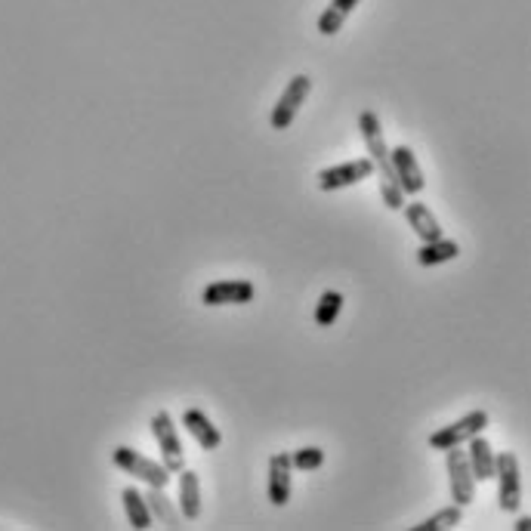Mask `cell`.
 Returning a JSON list of instances; mask_svg holds the SVG:
<instances>
[{"instance_id": "6da1fadb", "label": "cell", "mask_w": 531, "mask_h": 531, "mask_svg": "<svg viewBox=\"0 0 531 531\" xmlns=\"http://www.w3.org/2000/svg\"><path fill=\"white\" fill-rule=\"evenodd\" d=\"M112 464L118 467V470H124L127 476H133V479H139V482H146V485H152V488H167L170 485V470L161 464V460H152V457H146V454H139L136 448H130V445H118L115 451H112Z\"/></svg>"}, {"instance_id": "7a4b0ae2", "label": "cell", "mask_w": 531, "mask_h": 531, "mask_svg": "<svg viewBox=\"0 0 531 531\" xmlns=\"http://www.w3.org/2000/svg\"><path fill=\"white\" fill-rule=\"evenodd\" d=\"M494 479H498V507L504 513L522 510V467L513 451L494 454Z\"/></svg>"}, {"instance_id": "3957f363", "label": "cell", "mask_w": 531, "mask_h": 531, "mask_svg": "<svg viewBox=\"0 0 531 531\" xmlns=\"http://www.w3.org/2000/svg\"><path fill=\"white\" fill-rule=\"evenodd\" d=\"M149 427H152V436H155L158 451H161V464H164L170 473H180V470L186 467V448H183L180 430H176V423H173L170 411L152 414Z\"/></svg>"}, {"instance_id": "277c9868", "label": "cell", "mask_w": 531, "mask_h": 531, "mask_svg": "<svg viewBox=\"0 0 531 531\" xmlns=\"http://www.w3.org/2000/svg\"><path fill=\"white\" fill-rule=\"evenodd\" d=\"M309 93H312V78L309 75H294L291 84L285 87V93H281L278 102L272 105L269 127L272 130H288L294 124V118L300 115V109L306 105Z\"/></svg>"}, {"instance_id": "5b68a950", "label": "cell", "mask_w": 531, "mask_h": 531, "mask_svg": "<svg viewBox=\"0 0 531 531\" xmlns=\"http://www.w3.org/2000/svg\"><path fill=\"white\" fill-rule=\"evenodd\" d=\"M374 176V161L371 158H356V161H346L337 167H322L315 173V183L322 192H340L349 186H359L365 180Z\"/></svg>"}, {"instance_id": "8992f818", "label": "cell", "mask_w": 531, "mask_h": 531, "mask_svg": "<svg viewBox=\"0 0 531 531\" xmlns=\"http://www.w3.org/2000/svg\"><path fill=\"white\" fill-rule=\"evenodd\" d=\"M488 420H491L488 411H482V408H479V411H470V414H464L460 420L448 423V427H439V430L430 436V448H433V451H448V448L464 445L467 439L485 433Z\"/></svg>"}, {"instance_id": "52a82bcc", "label": "cell", "mask_w": 531, "mask_h": 531, "mask_svg": "<svg viewBox=\"0 0 531 531\" xmlns=\"http://www.w3.org/2000/svg\"><path fill=\"white\" fill-rule=\"evenodd\" d=\"M445 470H448V488H451V501L457 507H470L476 501V479L467 464V454L457 448L445 451Z\"/></svg>"}, {"instance_id": "ba28073f", "label": "cell", "mask_w": 531, "mask_h": 531, "mask_svg": "<svg viewBox=\"0 0 531 531\" xmlns=\"http://www.w3.org/2000/svg\"><path fill=\"white\" fill-rule=\"evenodd\" d=\"M254 297H257V285L247 278H220L201 291L204 306H244V303H254Z\"/></svg>"}, {"instance_id": "9c48e42d", "label": "cell", "mask_w": 531, "mask_h": 531, "mask_svg": "<svg viewBox=\"0 0 531 531\" xmlns=\"http://www.w3.org/2000/svg\"><path fill=\"white\" fill-rule=\"evenodd\" d=\"M389 164H393V173H396V180L405 192V198H417L423 189H427V176H423L420 170V161L414 155L411 146H396V149H389Z\"/></svg>"}, {"instance_id": "30bf717a", "label": "cell", "mask_w": 531, "mask_h": 531, "mask_svg": "<svg viewBox=\"0 0 531 531\" xmlns=\"http://www.w3.org/2000/svg\"><path fill=\"white\" fill-rule=\"evenodd\" d=\"M266 494H269V504L272 507H288L291 504V476H294V467H291V451H275L269 457V473H266Z\"/></svg>"}, {"instance_id": "8fae6325", "label": "cell", "mask_w": 531, "mask_h": 531, "mask_svg": "<svg viewBox=\"0 0 531 531\" xmlns=\"http://www.w3.org/2000/svg\"><path fill=\"white\" fill-rule=\"evenodd\" d=\"M183 427H186V433L198 442L201 451H217V448L223 445L220 427H217V423L207 417V411H201V408L183 411Z\"/></svg>"}, {"instance_id": "7c38bea8", "label": "cell", "mask_w": 531, "mask_h": 531, "mask_svg": "<svg viewBox=\"0 0 531 531\" xmlns=\"http://www.w3.org/2000/svg\"><path fill=\"white\" fill-rule=\"evenodd\" d=\"M405 220H408V226L414 229V235L420 238V241H436V238H442L445 232H442V226H439V220H436V214L430 210V204L427 201H420V198H414V201H405Z\"/></svg>"}, {"instance_id": "4fadbf2b", "label": "cell", "mask_w": 531, "mask_h": 531, "mask_svg": "<svg viewBox=\"0 0 531 531\" xmlns=\"http://www.w3.org/2000/svg\"><path fill=\"white\" fill-rule=\"evenodd\" d=\"M467 445V464H470V470H473V479L476 482H491L494 479V451L491 448V442L479 433V436H473V439H467L464 442Z\"/></svg>"}, {"instance_id": "5bb4252c", "label": "cell", "mask_w": 531, "mask_h": 531, "mask_svg": "<svg viewBox=\"0 0 531 531\" xmlns=\"http://www.w3.org/2000/svg\"><path fill=\"white\" fill-rule=\"evenodd\" d=\"M176 507H180V516L186 522L201 519V479L189 467L180 470V498H176Z\"/></svg>"}, {"instance_id": "9a60e30c", "label": "cell", "mask_w": 531, "mask_h": 531, "mask_svg": "<svg viewBox=\"0 0 531 531\" xmlns=\"http://www.w3.org/2000/svg\"><path fill=\"white\" fill-rule=\"evenodd\" d=\"M460 257V244L454 238H436V241H420L417 247V263L423 269H433V266H442V263H451Z\"/></svg>"}, {"instance_id": "2e32d148", "label": "cell", "mask_w": 531, "mask_h": 531, "mask_svg": "<svg viewBox=\"0 0 531 531\" xmlns=\"http://www.w3.org/2000/svg\"><path fill=\"white\" fill-rule=\"evenodd\" d=\"M121 504H124L127 522H130L136 531H146V528L155 525V516H152V510H149V504H146V494L139 491V488L127 485V488L121 491Z\"/></svg>"}, {"instance_id": "e0dca14e", "label": "cell", "mask_w": 531, "mask_h": 531, "mask_svg": "<svg viewBox=\"0 0 531 531\" xmlns=\"http://www.w3.org/2000/svg\"><path fill=\"white\" fill-rule=\"evenodd\" d=\"M143 494H146V504H149L152 516H155L161 525H167V528H180V525H183L180 507H176V501L167 498V491H164V488H152V485H149Z\"/></svg>"}, {"instance_id": "ac0fdd59", "label": "cell", "mask_w": 531, "mask_h": 531, "mask_svg": "<svg viewBox=\"0 0 531 531\" xmlns=\"http://www.w3.org/2000/svg\"><path fill=\"white\" fill-rule=\"evenodd\" d=\"M362 4V0H331V4L322 10V16H318L315 28L318 34H325V38H334V34L343 28V22L349 19V13L356 10Z\"/></svg>"}, {"instance_id": "d6986e66", "label": "cell", "mask_w": 531, "mask_h": 531, "mask_svg": "<svg viewBox=\"0 0 531 531\" xmlns=\"http://www.w3.org/2000/svg\"><path fill=\"white\" fill-rule=\"evenodd\" d=\"M343 303H346V297L340 294V291H325L322 297H318V303H315V325L318 328H331L337 318H340V312H343Z\"/></svg>"}, {"instance_id": "ffe728a7", "label": "cell", "mask_w": 531, "mask_h": 531, "mask_svg": "<svg viewBox=\"0 0 531 531\" xmlns=\"http://www.w3.org/2000/svg\"><path fill=\"white\" fill-rule=\"evenodd\" d=\"M460 519H464V507L451 504V507H442L439 513L427 516L423 522L411 525V528H414V531H451V528L460 525Z\"/></svg>"}, {"instance_id": "44dd1931", "label": "cell", "mask_w": 531, "mask_h": 531, "mask_svg": "<svg viewBox=\"0 0 531 531\" xmlns=\"http://www.w3.org/2000/svg\"><path fill=\"white\" fill-rule=\"evenodd\" d=\"M325 448H318V445H303L297 451H291V467L297 473H312V470H322L325 467Z\"/></svg>"}, {"instance_id": "7402d4cb", "label": "cell", "mask_w": 531, "mask_h": 531, "mask_svg": "<svg viewBox=\"0 0 531 531\" xmlns=\"http://www.w3.org/2000/svg\"><path fill=\"white\" fill-rule=\"evenodd\" d=\"M513 516H516V522H513L516 531H531V516H519V513H513Z\"/></svg>"}]
</instances>
